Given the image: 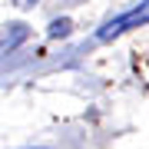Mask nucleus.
Returning <instances> with one entry per match:
<instances>
[{
	"mask_svg": "<svg viewBox=\"0 0 149 149\" xmlns=\"http://www.w3.org/2000/svg\"><path fill=\"white\" fill-rule=\"evenodd\" d=\"M146 23H149V0H139V3L129 7L126 13H119V17H113V20L103 23L100 33H96V40L109 43V40H116V37H123V33H129L136 27H146Z\"/></svg>",
	"mask_w": 149,
	"mask_h": 149,
	"instance_id": "1",
	"label": "nucleus"
},
{
	"mask_svg": "<svg viewBox=\"0 0 149 149\" xmlns=\"http://www.w3.org/2000/svg\"><path fill=\"white\" fill-rule=\"evenodd\" d=\"M27 37H30L27 23H7V30L0 33V50H17Z\"/></svg>",
	"mask_w": 149,
	"mask_h": 149,
	"instance_id": "2",
	"label": "nucleus"
},
{
	"mask_svg": "<svg viewBox=\"0 0 149 149\" xmlns=\"http://www.w3.org/2000/svg\"><path fill=\"white\" fill-rule=\"evenodd\" d=\"M70 30H73V23H70L66 17H63V20H53V23H50V30H47V37H50V40H56V37H66Z\"/></svg>",
	"mask_w": 149,
	"mask_h": 149,
	"instance_id": "3",
	"label": "nucleus"
},
{
	"mask_svg": "<svg viewBox=\"0 0 149 149\" xmlns=\"http://www.w3.org/2000/svg\"><path fill=\"white\" fill-rule=\"evenodd\" d=\"M33 3H40V0H13V7H23V10H27V7H33Z\"/></svg>",
	"mask_w": 149,
	"mask_h": 149,
	"instance_id": "4",
	"label": "nucleus"
}]
</instances>
